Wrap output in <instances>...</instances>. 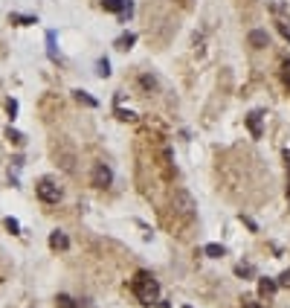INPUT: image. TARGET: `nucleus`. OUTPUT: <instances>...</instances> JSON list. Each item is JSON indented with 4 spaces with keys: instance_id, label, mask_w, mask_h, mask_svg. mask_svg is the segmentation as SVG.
<instances>
[{
    "instance_id": "nucleus-27",
    "label": "nucleus",
    "mask_w": 290,
    "mask_h": 308,
    "mask_svg": "<svg viewBox=\"0 0 290 308\" xmlns=\"http://www.w3.org/2000/svg\"><path fill=\"white\" fill-rule=\"evenodd\" d=\"M241 308H261V303H256V300H244Z\"/></svg>"
},
{
    "instance_id": "nucleus-18",
    "label": "nucleus",
    "mask_w": 290,
    "mask_h": 308,
    "mask_svg": "<svg viewBox=\"0 0 290 308\" xmlns=\"http://www.w3.org/2000/svg\"><path fill=\"white\" fill-rule=\"evenodd\" d=\"M6 140H9V143H15V146H20V143H23V134H20V131H17V128H12V125H9V128H6Z\"/></svg>"
},
{
    "instance_id": "nucleus-14",
    "label": "nucleus",
    "mask_w": 290,
    "mask_h": 308,
    "mask_svg": "<svg viewBox=\"0 0 290 308\" xmlns=\"http://www.w3.org/2000/svg\"><path fill=\"white\" fill-rule=\"evenodd\" d=\"M9 20H12V23H17V26H32V23H38V17H29V15H15V12L9 15Z\"/></svg>"
},
{
    "instance_id": "nucleus-12",
    "label": "nucleus",
    "mask_w": 290,
    "mask_h": 308,
    "mask_svg": "<svg viewBox=\"0 0 290 308\" xmlns=\"http://www.w3.org/2000/svg\"><path fill=\"white\" fill-rule=\"evenodd\" d=\"M203 253L206 256H212V259H221V256H226V247H223V244H206Z\"/></svg>"
},
{
    "instance_id": "nucleus-17",
    "label": "nucleus",
    "mask_w": 290,
    "mask_h": 308,
    "mask_svg": "<svg viewBox=\"0 0 290 308\" xmlns=\"http://www.w3.org/2000/svg\"><path fill=\"white\" fill-rule=\"evenodd\" d=\"M55 306H58V308H79V306H76V300L67 297V294H58V297H55Z\"/></svg>"
},
{
    "instance_id": "nucleus-10",
    "label": "nucleus",
    "mask_w": 290,
    "mask_h": 308,
    "mask_svg": "<svg viewBox=\"0 0 290 308\" xmlns=\"http://www.w3.org/2000/svg\"><path fill=\"white\" fill-rule=\"evenodd\" d=\"M279 291V282L276 279H258V294L261 297H273Z\"/></svg>"
},
{
    "instance_id": "nucleus-21",
    "label": "nucleus",
    "mask_w": 290,
    "mask_h": 308,
    "mask_svg": "<svg viewBox=\"0 0 290 308\" xmlns=\"http://www.w3.org/2000/svg\"><path fill=\"white\" fill-rule=\"evenodd\" d=\"M235 274L238 276H256V268H253V265H235Z\"/></svg>"
},
{
    "instance_id": "nucleus-23",
    "label": "nucleus",
    "mask_w": 290,
    "mask_h": 308,
    "mask_svg": "<svg viewBox=\"0 0 290 308\" xmlns=\"http://www.w3.org/2000/svg\"><path fill=\"white\" fill-rule=\"evenodd\" d=\"M6 114H9V120H15L17 117V102L15 99H6Z\"/></svg>"
},
{
    "instance_id": "nucleus-4",
    "label": "nucleus",
    "mask_w": 290,
    "mask_h": 308,
    "mask_svg": "<svg viewBox=\"0 0 290 308\" xmlns=\"http://www.w3.org/2000/svg\"><path fill=\"white\" fill-rule=\"evenodd\" d=\"M90 183H93L96 189H107L110 183H113V169H110L107 163H96L93 171H90Z\"/></svg>"
},
{
    "instance_id": "nucleus-6",
    "label": "nucleus",
    "mask_w": 290,
    "mask_h": 308,
    "mask_svg": "<svg viewBox=\"0 0 290 308\" xmlns=\"http://www.w3.org/2000/svg\"><path fill=\"white\" fill-rule=\"evenodd\" d=\"M270 9H273V15H276V29L285 35V41H290V20L282 15V6H279V3H273Z\"/></svg>"
},
{
    "instance_id": "nucleus-7",
    "label": "nucleus",
    "mask_w": 290,
    "mask_h": 308,
    "mask_svg": "<svg viewBox=\"0 0 290 308\" xmlns=\"http://www.w3.org/2000/svg\"><path fill=\"white\" fill-rule=\"evenodd\" d=\"M247 41H250V47H253V50H264V47L270 44L267 32H261V29H253V32L247 35Z\"/></svg>"
},
{
    "instance_id": "nucleus-22",
    "label": "nucleus",
    "mask_w": 290,
    "mask_h": 308,
    "mask_svg": "<svg viewBox=\"0 0 290 308\" xmlns=\"http://www.w3.org/2000/svg\"><path fill=\"white\" fill-rule=\"evenodd\" d=\"M282 82H285V87L290 90V61H285V64H282Z\"/></svg>"
},
{
    "instance_id": "nucleus-8",
    "label": "nucleus",
    "mask_w": 290,
    "mask_h": 308,
    "mask_svg": "<svg viewBox=\"0 0 290 308\" xmlns=\"http://www.w3.org/2000/svg\"><path fill=\"white\" fill-rule=\"evenodd\" d=\"M50 247H52V250H67L70 239L61 233V230H52V233H50Z\"/></svg>"
},
{
    "instance_id": "nucleus-26",
    "label": "nucleus",
    "mask_w": 290,
    "mask_h": 308,
    "mask_svg": "<svg viewBox=\"0 0 290 308\" xmlns=\"http://www.w3.org/2000/svg\"><path fill=\"white\" fill-rule=\"evenodd\" d=\"M116 117H119V120H134V114H131V111H122V108H116Z\"/></svg>"
},
{
    "instance_id": "nucleus-15",
    "label": "nucleus",
    "mask_w": 290,
    "mask_h": 308,
    "mask_svg": "<svg viewBox=\"0 0 290 308\" xmlns=\"http://www.w3.org/2000/svg\"><path fill=\"white\" fill-rule=\"evenodd\" d=\"M128 0H102V9L104 12H122Z\"/></svg>"
},
{
    "instance_id": "nucleus-24",
    "label": "nucleus",
    "mask_w": 290,
    "mask_h": 308,
    "mask_svg": "<svg viewBox=\"0 0 290 308\" xmlns=\"http://www.w3.org/2000/svg\"><path fill=\"white\" fill-rule=\"evenodd\" d=\"M6 230H9V233H15V236H17V233H20V224H17L15 218H6Z\"/></svg>"
},
{
    "instance_id": "nucleus-16",
    "label": "nucleus",
    "mask_w": 290,
    "mask_h": 308,
    "mask_svg": "<svg viewBox=\"0 0 290 308\" xmlns=\"http://www.w3.org/2000/svg\"><path fill=\"white\" fill-rule=\"evenodd\" d=\"M73 96H76V102H82V105H87V108H96V99H93V96H87L85 90H73Z\"/></svg>"
},
{
    "instance_id": "nucleus-20",
    "label": "nucleus",
    "mask_w": 290,
    "mask_h": 308,
    "mask_svg": "<svg viewBox=\"0 0 290 308\" xmlns=\"http://www.w3.org/2000/svg\"><path fill=\"white\" fill-rule=\"evenodd\" d=\"M96 73H99L102 79H107V76H110V61H107V58H99V61H96Z\"/></svg>"
},
{
    "instance_id": "nucleus-5",
    "label": "nucleus",
    "mask_w": 290,
    "mask_h": 308,
    "mask_svg": "<svg viewBox=\"0 0 290 308\" xmlns=\"http://www.w3.org/2000/svg\"><path fill=\"white\" fill-rule=\"evenodd\" d=\"M55 163L67 171V174H73V171H76V154L70 152V149H55Z\"/></svg>"
},
{
    "instance_id": "nucleus-9",
    "label": "nucleus",
    "mask_w": 290,
    "mask_h": 308,
    "mask_svg": "<svg viewBox=\"0 0 290 308\" xmlns=\"http://www.w3.org/2000/svg\"><path fill=\"white\" fill-rule=\"evenodd\" d=\"M247 128H250L253 137H261V111H253V114L247 117Z\"/></svg>"
},
{
    "instance_id": "nucleus-13",
    "label": "nucleus",
    "mask_w": 290,
    "mask_h": 308,
    "mask_svg": "<svg viewBox=\"0 0 290 308\" xmlns=\"http://www.w3.org/2000/svg\"><path fill=\"white\" fill-rule=\"evenodd\" d=\"M47 55H50L52 61H61V55L55 50V32H47Z\"/></svg>"
},
{
    "instance_id": "nucleus-2",
    "label": "nucleus",
    "mask_w": 290,
    "mask_h": 308,
    "mask_svg": "<svg viewBox=\"0 0 290 308\" xmlns=\"http://www.w3.org/2000/svg\"><path fill=\"white\" fill-rule=\"evenodd\" d=\"M171 209H174L180 218H194L197 201L192 198V192H186V189H174V195H171Z\"/></svg>"
},
{
    "instance_id": "nucleus-11",
    "label": "nucleus",
    "mask_w": 290,
    "mask_h": 308,
    "mask_svg": "<svg viewBox=\"0 0 290 308\" xmlns=\"http://www.w3.org/2000/svg\"><path fill=\"white\" fill-rule=\"evenodd\" d=\"M134 44H137V35H134V32H125L119 41H116V50H131Z\"/></svg>"
},
{
    "instance_id": "nucleus-19",
    "label": "nucleus",
    "mask_w": 290,
    "mask_h": 308,
    "mask_svg": "<svg viewBox=\"0 0 290 308\" xmlns=\"http://www.w3.org/2000/svg\"><path fill=\"white\" fill-rule=\"evenodd\" d=\"M139 85H142V90H157V79L148 76V73H142V76H139Z\"/></svg>"
},
{
    "instance_id": "nucleus-1",
    "label": "nucleus",
    "mask_w": 290,
    "mask_h": 308,
    "mask_svg": "<svg viewBox=\"0 0 290 308\" xmlns=\"http://www.w3.org/2000/svg\"><path fill=\"white\" fill-rule=\"evenodd\" d=\"M134 294L139 297L142 306H154V303L160 300V282H157L148 271H139L137 279H134Z\"/></svg>"
},
{
    "instance_id": "nucleus-3",
    "label": "nucleus",
    "mask_w": 290,
    "mask_h": 308,
    "mask_svg": "<svg viewBox=\"0 0 290 308\" xmlns=\"http://www.w3.org/2000/svg\"><path fill=\"white\" fill-rule=\"evenodd\" d=\"M35 195H38L44 204H58L64 192H61V186H58L52 177H41V180L35 183Z\"/></svg>"
},
{
    "instance_id": "nucleus-25",
    "label": "nucleus",
    "mask_w": 290,
    "mask_h": 308,
    "mask_svg": "<svg viewBox=\"0 0 290 308\" xmlns=\"http://www.w3.org/2000/svg\"><path fill=\"white\" fill-rule=\"evenodd\" d=\"M276 282H279V288H290V271H285V274L279 276Z\"/></svg>"
}]
</instances>
